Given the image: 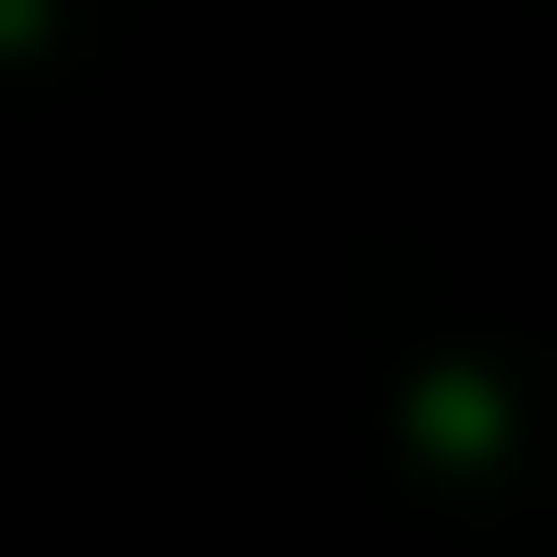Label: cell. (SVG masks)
Returning <instances> with one entry per match:
<instances>
[{"label":"cell","mask_w":557,"mask_h":557,"mask_svg":"<svg viewBox=\"0 0 557 557\" xmlns=\"http://www.w3.org/2000/svg\"><path fill=\"white\" fill-rule=\"evenodd\" d=\"M39 39H49V0H0V59H20Z\"/></svg>","instance_id":"cell-2"},{"label":"cell","mask_w":557,"mask_h":557,"mask_svg":"<svg viewBox=\"0 0 557 557\" xmlns=\"http://www.w3.org/2000/svg\"><path fill=\"white\" fill-rule=\"evenodd\" d=\"M411 441L431 450V460H460V470H480V460H499L509 450V401H499V382L490 372H431V382H411Z\"/></svg>","instance_id":"cell-1"}]
</instances>
